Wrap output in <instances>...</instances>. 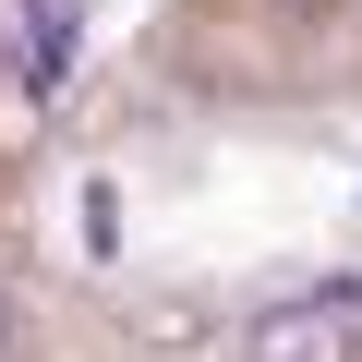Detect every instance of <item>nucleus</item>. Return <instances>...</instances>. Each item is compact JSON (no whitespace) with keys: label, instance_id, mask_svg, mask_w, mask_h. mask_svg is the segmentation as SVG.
<instances>
[{"label":"nucleus","instance_id":"f257e3e1","mask_svg":"<svg viewBox=\"0 0 362 362\" xmlns=\"http://www.w3.org/2000/svg\"><path fill=\"white\" fill-rule=\"evenodd\" d=\"M242 362H362V326H350V290H302V302H266Z\"/></svg>","mask_w":362,"mask_h":362},{"label":"nucleus","instance_id":"f03ea898","mask_svg":"<svg viewBox=\"0 0 362 362\" xmlns=\"http://www.w3.org/2000/svg\"><path fill=\"white\" fill-rule=\"evenodd\" d=\"M13 73L49 97L73 73V0H13Z\"/></svg>","mask_w":362,"mask_h":362},{"label":"nucleus","instance_id":"7ed1b4c3","mask_svg":"<svg viewBox=\"0 0 362 362\" xmlns=\"http://www.w3.org/2000/svg\"><path fill=\"white\" fill-rule=\"evenodd\" d=\"M121 242V194H109V181H85V254H109Z\"/></svg>","mask_w":362,"mask_h":362},{"label":"nucleus","instance_id":"39448f33","mask_svg":"<svg viewBox=\"0 0 362 362\" xmlns=\"http://www.w3.org/2000/svg\"><path fill=\"white\" fill-rule=\"evenodd\" d=\"M0 338H13V314H0Z\"/></svg>","mask_w":362,"mask_h":362},{"label":"nucleus","instance_id":"20e7f679","mask_svg":"<svg viewBox=\"0 0 362 362\" xmlns=\"http://www.w3.org/2000/svg\"><path fill=\"white\" fill-rule=\"evenodd\" d=\"M350 326H362V278H350Z\"/></svg>","mask_w":362,"mask_h":362}]
</instances>
